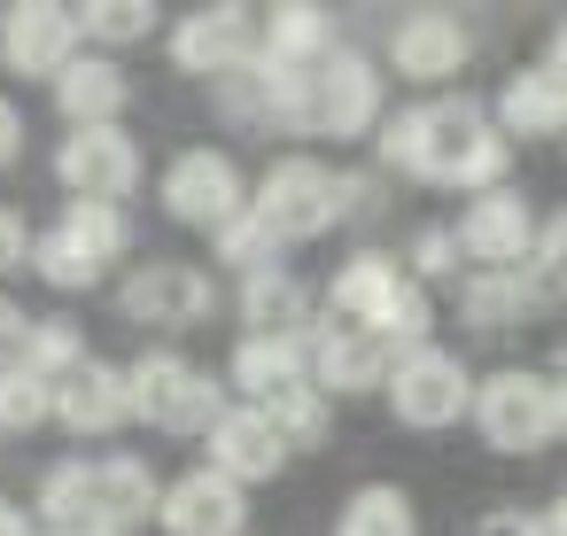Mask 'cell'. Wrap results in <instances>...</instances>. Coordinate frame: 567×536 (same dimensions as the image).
Masks as SVG:
<instances>
[{
	"label": "cell",
	"mask_w": 567,
	"mask_h": 536,
	"mask_svg": "<svg viewBox=\"0 0 567 536\" xmlns=\"http://www.w3.org/2000/svg\"><path fill=\"white\" fill-rule=\"evenodd\" d=\"M381 164L389 172H412L427 187H474L489 195L513 164L505 133L466 102V94H435V102H412L381 125Z\"/></svg>",
	"instance_id": "cell-1"
},
{
	"label": "cell",
	"mask_w": 567,
	"mask_h": 536,
	"mask_svg": "<svg viewBox=\"0 0 567 536\" xmlns=\"http://www.w3.org/2000/svg\"><path fill=\"white\" fill-rule=\"evenodd\" d=\"M327 319L334 327H358V334H373V342H389L396 358L404 350H427V327H435V303H427V288L396 265V257H350L342 272H334V288H327Z\"/></svg>",
	"instance_id": "cell-2"
},
{
	"label": "cell",
	"mask_w": 567,
	"mask_h": 536,
	"mask_svg": "<svg viewBox=\"0 0 567 536\" xmlns=\"http://www.w3.org/2000/svg\"><path fill=\"white\" fill-rule=\"evenodd\" d=\"M365 203V179H350V172H327L319 156H280L265 179H257V203H249V218L288 249V241H319L334 218H350Z\"/></svg>",
	"instance_id": "cell-3"
},
{
	"label": "cell",
	"mask_w": 567,
	"mask_h": 536,
	"mask_svg": "<svg viewBox=\"0 0 567 536\" xmlns=\"http://www.w3.org/2000/svg\"><path fill=\"white\" fill-rule=\"evenodd\" d=\"M125 396H133V420H148L156 435H210L218 427V381L203 365H187L179 350H148L133 373H125Z\"/></svg>",
	"instance_id": "cell-4"
},
{
	"label": "cell",
	"mask_w": 567,
	"mask_h": 536,
	"mask_svg": "<svg viewBox=\"0 0 567 536\" xmlns=\"http://www.w3.org/2000/svg\"><path fill=\"white\" fill-rule=\"evenodd\" d=\"M257 48H265V17L241 9V0H218V9H195L172 24V63L187 79H210V86L241 79L257 63Z\"/></svg>",
	"instance_id": "cell-5"
},
{
	"label": "cell",
	"mask_w": 567,
	"mask_h": 536,
	"mask_svg": "<svg viewBox=\"0 0 567 536\" xmlns=\"http://www.w3.org/2000/svg\"><path fill=\"white\" fill-rule=\"evenodd\" d=\"M156 203L179 218V226H203V234H226L241 210H249V187L234 172L226 148H179L156 179Z\"/></svg>",
	"instance_id": "cell-6"
},
{
	"label": "cell",
	"mask_w": 567,
	"mask_h": 536,
	"mask_svg": "<svg viewBox=\"0 0 567 536\" xmlns=\"http://www.w3.org/2000/svg\"><path fill=\"white\" fill-rule=\"evenodd\" d=\"M474 427H482V443L505 451V458L544 451V443H551V381H544V373H520V365L474 381Z\"/></svg>",
	"instance_id": "cell-7"
},
{
	"label": "cell",
	"mask_w": 567,
	"mask_h": 536,
	"mask_svg": "<svg viewBox=\"0 0 567 536\" xmlns=\"http://www.w3.org/2000/svg\"><path fill=\"white\" fill-rule=\"evenodd\" d=\"M389 412L404 420V427H451L458 412H474V373L451 358V350H404L396 365H389Z\"/></svg>",
	"instance_id": "cell-8"
},
{
	"label": "cell",
	"mask_w": 567,
	"mask_h": 536,
	"mask_svg": "<svg viewBox=\"0 0 567 536\" xmlns=\"http://www.w3.org/2000/svg\"><path fill=\"white\" fill-rule=\"evenodd\" d=\"M71 63H79V9H63V0L0 9V71L9 79H63Z\"/></svg>",
	"instance_id": "cell-9"
},
{
	"label": "cell",
	"mask_w": 567,
	"mask_h": 536,
	"mask_svg": "<svg viewBox=\"0 0 567 536\" xmlns=\"http://www.w3.org/2000/svg\"><path fill=\"white\" fill-rule=\"evenodd\" d=\"M55 179L71 187V203H125L141 187V148L125 125H86L55 148Z\"/></svg>",
	"instance_id": "cell-10"
},
{
	"label": "cell",
	"mask_w": 567,
	"mask_h": 536,
	"mask_svg": "<svg viewBox=\"0 0 567 536\" xmlns=\"http://www.w3.org/2000/svg\"><path fill=\"white\" fill-rule=\"evenodd\" d=\"M117 303H125V319L156 327V334H179V327H203L218 311V288H210L203 265H141Z\"/></svg>",
	"instance_id": "cell-11"
},
{
	"label": "cell",
	"mask_w": 567,
	"mask_h": 536,
	"mask_svg": "<svg viewBox=\"0 0 567 536\" xmlns=\"http://www.w3.org/2000/svg\"><path fill=\"white\" fill-rule=\"evenodd\" d=\"M466 55H474V40H466V24H458L451 9H412V17H396V32H389V63H396V79H412V86L458 79Z\"/></svg>",
	"instance_id": "cell-12"
},
{
	"label": "cell",
	"mask_w": 567,
	"mask_h": 536,
	"mask_svg": "<svg viewBox=\"0 0 567 536\" xmlns=\"http://www.w3.org/2000/svg\"><path fill=\"white\" fill-rule=\"evenodd\" d=\"M528 249H536V218L513 187H489L458 210V257H474L489 272H513V265H528Z\"/></svg>",
	"instance_id": "cell-13"
},
{
	"label": "cell",
	"mask_w": 567,
	"mask_h": 536,
	"mask_svg": "<svg viewBox=\"0 0 567 536\" xmlns=\"http://www.w3.org/2000/svg\"><path fill=\"white\" fill-rule=\"evenodd\" d=\"M156 520H164V536H241L249 528V489L210 474V466H195V474H179L164 489Z\"/></svg>",
	"instance_id": "cell-14"
},
{
	"label": "cell",
	"mask_w": 567,
	"mask_h": 536,
	"mask_svg": "<svg viewBox=\"0 0 567 536\" xmlns=\"http://www.w3.org/2000/svg\"><path fill=\"white\" fill-rule=\"evenodd\" d=\"M389 365H396V350L373 342V334H358V327H334L327 319L311 334V389L319 396H365V389L389 381Z\"/></svg>",
	"instance_id": "cell-15"
},
{
	"label": "cell",
	"mask_w": 567,
	"mask_h": 536,
	"mask_svg": "<svg viewBox=\"0 0 567 536\" xmlns=\"http://www.w3.org/2000/svg\"><path fill=\"white\" fill-rule=\"evenodd\" d=\"M288 466V443H280V427L257 412V404H226L218 412V427H210V474H226V482H272Z\"/></svg>",
	"instance_id": "cell-16"
},
{
	"label": "cell",
	"mask_w": 567,
	"mask_h": 536,
	"mask_svg": "<svg viewBox=\"0 0 567 536\" xmlns=\"http://www.w3.org/2000/svg\"><path fill=\"white\" fill-rule=\"evenodd\" d=\"M55 420H63L71 435H110V427H125V420H133L125 373L102 365V358H86L71 381H55Z\"/></svg>",
	"instance_id": "cell-17"
},
{
	"label": "cell",
	"mask_w": 567,
	"mask_h": 536,
	"mask_svg": "<svg viewBox=\"0 0 567 536\" xmlns=\"http://www.w3.org/2000/svg\"><path fill=\"white\" fill-rule=\"evenodd\" d=\"M327 55H334V17L319 9V0H280V9L265 17L257 63H272V71H311V63H327Z\"/></svg>",
	"instance_id": "cell-18"
},
{
	"label": "cell",
	"mask_w": 567,
	"mask_h": 536,
	"mask_svg": "<svg viewBox=\"0 0 567 536\" xmlns=\"http://www.w3.org/2000/svg\"><path fill=\"white\" fill-rule=\"evenodd\" d=\"M125 102H133V79H125L110 55H79V63L55 79V110L71 117V133H86V125H117Z\"/></svg>",
	"instance_id": "cell-19"
},
{
	"label": "cell",
	"mask_w": 567,
	"mask_h": 536,
	"mask_svg": "<svg viewBox=\"0 0 567 536\" xmlns=\"http://www.w3.org/2000/svg\"><path fill=\"white\" fill-rule=\"evenodd\" d=\"M241 327L249 334H272V342H311V296L296 272H249L241 280Z\"/></svg>",
	"instance_id": "cell-20"
},
{
	"label": "cell",
	"mask_w": 567,
	"mask_h": 536,
	"mask_svg": "<svg viewBox=\"0 0 567 536\" xmlns=\"http://www.w3.org/2000/svg\"><path fill=\"white\" fill-rule=\"evenodd\" d=\"M497 133L505 141H544V133H567V86L536 63V71H513L497 86Z\"/></svg>",
	"instance_id": "cell-21"
},
{
	"label": "cell",
	"mask_w": 567,
	"mask_h": 536,
	"mask_svg": "<svg viewBox=\"0 0 567 536\" xmlns=\"http://www.w3.org/2000/svg\"><path fill=\"white\" fill-rule=\"evenodd\" d=\"M296 381H311V342H272V334H241L234 342V389L249 404H272Z\"/></svg>",
	"instance_id": "cell-22"
},
{
	"label": "cell",
	"mask_w": 567,
	"mask_h": 536,
	"mask_svg": "<svg viewBox=\"0 0 567 536\" xmlns=\"http://www.w3.org/2000/svg\"><path fill=\"white\" fill-rule=\"evenodd\" d=\"M528 311H544V296H536V280H528V272H474V280L458 288V319H466L474 334L520 327Z\"/></svg>",
	"instance_id": "cell-23"
},
{
	"label": "cell",
	"mask_w": 567,
	"mask_h": 536,
	"mask_svg": "<svg viewBox=\"0 0 567 536\" xmlns=\"http://www.w3.org/2000/svg\"><path fill=\"white\" fill-rule=\"evenodd\" d=\"M334 536H420V513H412V497L396 482H365V489L342 497Z\"/></svg>",
	"instance_id": "cell-24"
},
{
	"label": "cell",
	"mask_w": 567,
	"mask_h": 536,
	"mask_svg": "<svg viewBox=\"0 0 567 536\" xmlns=\"http://www.w3.org/2000/svg\"><path fill=\"white\" fill-rule=\"evenodd\" d=\"M63 234H71L94 265H110V257H125V249H133V226H125V210H117V203H71V210H63Z\"/></svg>",
	"instance_id": "cell-25"
},
{
	"label": "cell",
	"mask_w": 567,
	"mask_h": 536,
	"mask_svg": "<svg viewBox=\"0 0 567 536\" xmlns=\"http://www.w3.org/2000/svg\"><path fill=\"white\" fill-rule=\"evenodd\" d=\"M86 365V342H79V327L71 319H32V342H24V373H40L48 389L55 381H71Z\"/></svg>",
	"instance_id": "cell-26"
},
{
	"label": "cell",
	"mask_w": 567,
	"mask_h": 536,
	"mask_svg": "<svg viewBox=\"0 0 567 536\" xmlns=\"http://www.w3.org/2000/svg\"><path fill=\"white\" fill-rule=\"evenodd\" d=\"M148 24H164L156 0H86V9H79V40H110V48L148 40Z\"/></svg>",
	"instance_id": "cell-27"
},
{
	"label": "cell",
	"mask_w": 567,
	"mask_h": 536,
	"mask_svg": "<svg viewBox=\"0 0 567 536\" xmlns=\"http://www.w3.org/2000/svg\"><path fill=\"white\" fill-rule=\"evenodd\" d=\"M40 420H55V389L40 373L9 365V373H0V435H32Z\"/></svg>",
	"instance_id": "cell-28"
},
{
	"label": "cell",
	"mask_w": 567,
	"mask_h": 536,
	"mask_svg": "<svg viewBox=\"0 0 567 536\" xmlns=\"http://www.w3.org/2000/svg\"><path fill=\"white\" fill-rule=\"evenodd\" d=\"M32 272L48 280V288H94L102 280V265L63 234V226H48V234H32Z\"/></svg>",
	"instance_id": "cell-29"
},
{
	"label": "cell",
	"mask_w": 567,
	"mask_h": 536,
	"mask_svg": "<svg viewBox=\"0 0 567 536\" xmlns=\"http://www.w3.org/2000/svg\"><path fill=\"white\" fill-rule=\"evenodd\" d=\"M257 412H265V420L280 427V443H288V451H296V443H319V435H327V396H319L311 381L280 389V396H272V404H257Z\"/></svg>",
	"instance_id": "cell-30"
},
{
	"label": "cell",
	"mask_w": 567,
	"mask_h": 536,
	"mask_svg": "<svg viewBox=\"0 0 567 536\" xmlns=\"http://www.w3.org/2000/svg\"><path fill=\"white\" fill-rule=\"evenodd\" d=\"M210 241H218V257H226V265H234L241 280H249V272H272V265H280V241H272V234H265V226H257L249 210H241V218H234L226 234H210Z\"/></svg>",
	"instance_id": "cell-31"
},
{
	"label": "cell",
	"mask_w": 567,
	"mask_h": 536,
	"mask_svg": "<svg viewBox=\"0 0 567 536\" xmlns=\"http://www.w3.org/2000/svg\"><path fill=\"white\" fill-rule=\"evenodd\" d=\"M528 280H536V296H544V303H559V296H567V210L536 226V249H528Z\"/></svg>",
	"instance_id": "cell-32"
},
{
	"label": "cell",
	"mask_w": 567,
	"mask_h": 536,
	"mask_svg": "<svg viewBox=\"0 0 567 536\" xmlns=\"http://www.w3.org/2000/svg\"><path fill=\"white\" fill-rule=\"evenodd\" d=\"M404 272H420V280H451V272H458V234L427 226V234L412 241V265H404Z\"/></svg>",
	"instance_id": "cell-33"
},
{
	"label": "cell",
	"mask_w": 567,
	"mask_h": 536,
	"mask_svg": "<svg viewBox=\"0 0 567 536\" xmlns=\"http://www.w3.org/2000/svg\"><path fill=\"white\" fill-rule=\"evenodd\" d=\"M24 342H32L24 303H9V296H0V373H9V365H24Z\"/></svg>",
	"instance_id": "cell-34"
},
{
	"label": "cell",
	"mask_w": 567,
	"mask_h": 536,
	"mask_svg": "<svg viewBox=\"0 0 567 536\" xmlns=\"http://www.w3.org/2000/svg\"><path fill=\"white\" fill-rule=\"evenodd\" d=\"M474 536H544V513H513V505H497V513L474 520Z\"/></svg>",
	"instance_id": "cell-35"
},
{
	"label": "cell",
	"mask_w": 567,
	"mask_h": 536,
	"mask_svg": "<svg viewBox=\"0 0 567 536\" xmlns=\"http://www.w3.org/2000/svg\"><path fill=\"white\" fill-rule=\"evenodd\" d=\"M32 257V234H24V218L17 210H0V272H17Z\"/></svg>",
	"instance_id": "cell-36"
},
{
	"label": "cell",
	"mask_w": 567,
	"mask_h": 536,
	"mask_svg": "<svg viewBox=\"0 0 567 536\" xmlns=\"http://www.w3.org/2000/svg\"><path fill=\"white\" fill-rule=\"evenodd\" d=\"M17 156H24V110L0 94V164H17Z\"/></svg>",
	"instance_id": "cell-37"
},
{
	"label": "cell",
	"mask_w": 567,
	"mask_h": 536,
	"mask_svg": "<svg viewBox=\"0 0 567 536\" xmlns=\"http://www.w3.org/2000/svg\"><path fill=\"white\" fill-rule=\"evenodd\" d=\"M544 71L567 86V24H551V48H544Z\"/></svg>",
	"instance_id": "cell-38"
},
{
	"label": "cell",
	"mask_w": 567,
	"mask_h": 536,
	"mask_svg": "<svg viewBox=\"0 0 567 536\" xmlns=\"http://www.w3.org/2000/svg\"><path fill=\"white\" fill-rule=\"evenodd\" d=\"M0 536H40V528H32V513H24V505L0 497Z\"/></svg>",
	"instance_id": "cell-39"
},
{
	"label": "cell",
	"mask_w": 567,
	"mask_h": 536,
	"mask_svg": "<svg viewBox=\"0 0 567 536\" xmlns=\"http://www.w3.org/2000/svg\"><path fill=\"white\" fill-rule=\"evenodd\" d=\"M551 435H567V373L551 381Z\"/></svg>",
	"instance_id": "cell-40"
},
{
	"label": "cell",
	"mask_w": 567,
	"mask_h": 536,
	"mask_svg": "<svg viewBox=\"0 0 567 536\" xmlns=\"http://www.w3.org/2000/svg\"><path fill=\"white\" fill-rule=\"evenodd\" d=\"M544 536H567V489L551 497V513H544Z\"/></svg>",
	"instance_id": "cell-41"
}]
</instances>
